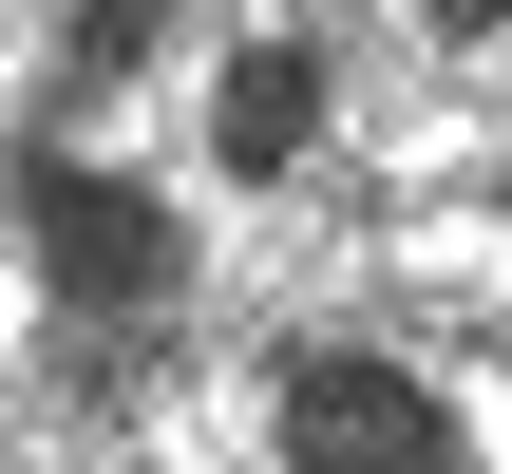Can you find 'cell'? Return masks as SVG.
<instances>
[{
  "mask_svg": "<svg viewBox=\"0 0 512 474\" xmlns=\"http://www.w3.org/2000/svg\"><path fill=\"white\" fill-rule=\"evenodd\" d=\"M304 114H323V57H304V38H266V57L228 76V152H247V171H285V152H304Z\"/></svg>",
  "mask_w": 512,
  "mask_h": 474,
  "instance_id": "cell-2",
  "label": "cell"
},
{
  "mask_svg": "<svg viewBox=\"0 0 512 474\" xmlns=\"http://www.w3.org/2000/svg\"><path fill=\"white\" fill-rule=\"evenodd\" d=\"M285 474H475V456L399 361H304L285 380Z\"/></svg>",
  "mask_w": 512,
  "mask_h": 474,
  "instance_id": "cell-1",
  "label": "cell"
},
{
  "mask_svg": "<svg viewBox=\"0 0 512 474\" xmlns=\"http://www.w3.org/2000/svg\"><path fill=\"white\" fill-rule=\"evenodd\" d=\"M38 209H57V266L76 285H152V209L133 190H38Z\"/></svg>",
  "mask_w": 512,
  "mask_h": 474,
  "instance_id": "cell-3",
  "label": "cell"
}]
</instances>
